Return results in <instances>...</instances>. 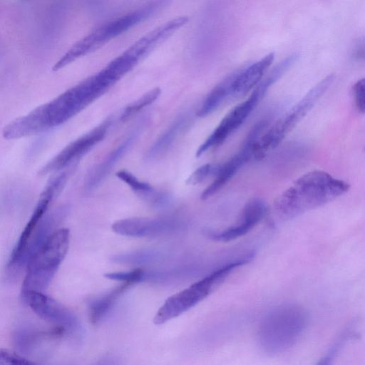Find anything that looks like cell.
I'll use <instances>...</instances> for the list:
<instances>
[{
    "label": "cell",
    "instance_id": "1",
    "mask_svg": "<svg viewBox=\"0 0 365 365\" xmlns=\"http://www.w3.org/2000/svg\"><path fill=\"white\" fill-rule=\"evenodd\" d=\"M349 187L348 182L325 171L309 172L277 197L273 204L274 214L282 220L292 219L331 202Z\"/></svg>",
    "mask_w": 365,
    "mask_h": 365
},
{
    "label": "cell",
    "instance_id": "2",
    "mask_svg": "<svg viewBox=\"0 0 365 365\" xmlns=\"http://www.w3.org/2000/svg\"><path fill=\"white\" fill-rule=\"evenodd\" d=\"M307 319L306 311L299 305L286 304L274 308L259 327L257 336L261 348L271 354L289 349L301 337Z\"/></svg>",
    "mask_w": 365,
    "mask_h": 365
},
{
    "label": "cell",
    "instance_id": "3",
    "mask_svg": "<svg viewBox=\"0 0 365 365\" xmlns=\"http://www.w3.org/2000/svg\"><path fill=\"white\" fill-rule=\"evenodd\" d=\"M69 230H55L33 253L26 263L22 294L45 291L54 277L68 250Z\"/></svg>",
    "mask_w": 365,
    "mask_h": 365
},
{
    "label": "cell",
    "instance_id": "4",
    "mask_svg": "<svg viewBox=\"0 0 365 365\" xmlns=\"http://www.w3.org/2000/svg\"><path fill=\"white\" fill-rule=\"evenodd\" d=\"M166 3L167 0H153L134 11L96 27L66 51L61 57L62 63L68 65L76 59L96 51L108 41L153 16Z\"/></svg>",
    "mask_w": 365,
    "mask_h": 365
},
{
    "label": "cell",
    "instance_id": "5",
    "mask_svg": "<svg viewBox=\"0 0 365 365\" xmlns=\"http://www.w3.org/2000/svg\"><path fill=\"white\" fill-rule=\"evenodd\" d=\"M254 257L255 253L251 252L241 259L227 264L187 288L168 297L156 312L153 318L154 324H163L195 307L210 295L233 270L250 262Z\"/></svg>",
    "mask_w": 365,
    "mask_h": 365
},
{
    "label": "cell",
    "instance_id": "6",
    "mask_svg": "<svg viewBox=\"0 0 365 365\" xmlns=\"http://www.w3.org/2000/svg\"><path fill=\"white\" fill-rule=\"evenodd\" d=\"M334 78L332 73L324 77L284 115L272 125L268 126L255 143L252 148V158L257 160H262L269 150L277 148L326 93Z\"/></svg>",
    "mask_w": 365,
    "mask_h": 365
},
{
    "label": "cell",
    "instance_id": "7",
    "mask_svg": "<svg viewBox=\"0 0 365 365\" xmlns=\"http://www.w3.org/2000/svg\"><path fill=\"white\" fill-rule=\"evenodd\" d=\"M67 175L61 173L50 180L41 192L34 212L23 230L9 261V268L16 269L26 264L31 240L41 221L45 217L51 202L61 192Z\"/></svg>",
    "mask_w": 365,
    "mask_h": 365
},
{
    "label": "cell",
    "instance_id": "8",
    "mask_svg": "<svg viewBox=\"0 0 365 365\" xmlns=\"http://www.w3.org/2000/svg\"><path fill=\"white\" fill-rule=\"evenodd\" d=\"M251 95L234 107L222 118L214 131L199 147L196 156L200 157L210 148L217 147L245 122L255 108L265 96L257 88H254Z\"/></svg>",
    "mask_w": 365,
    "mask_h": 365
},
{
    "label": "cell",
    "instance_id": "9",
    "mask_svg": "<svg viewBox=\"0 0 365 365\" xmlns=\"http://www.w3.org/2000/svg\"><path fill=\"white\" fill-rule=\"evenodd\" d=\"M22 297L31 309L41 319L61 328L66 333L78 327L75 314L61 303L42 292H28Z\"/></svg>",
    "mask_w": 365,
    "mask_h": 365
},
{
    "label": "cell",
    "instance_id": "10",
    "mask_svg": "<svg viewBox=\"0 0 365 365\" xmlns=\"http://www.w3.org/2000/svg\"><path fill=\"white\" fill-rule=\"evenodd\" d=\"M109 124V121H106L68 144L42 168L41 175L62 169L81 158L104 138Z\"/></svg>",
    "mask_w": 365,
    "mask_h": 365
},
{
    "label": "cell",
    "instance_id": "11",
    "mask_svg": "<svg viewBox=\"0 0 365 365\" xmlns=\"http://www.w3.org/2000/svg\"><path fill=\"white\" fill-rule=\"evenodd\" d=\"M259 138V133L252 128L240 150L222 165H218L214 181L203 191L202 200H207L223 187L237 171L252 158V148Z\"/></svg>",
    "mask_w": 365,
    "mask_h": 365
},
{
    "label": "cell",
    "instance_id": "12",
    "mask_svg": "<svg viewBox=\"0 0 365 365\" xmlns=\"http://www.w3.org/2000/svg\"><path fill=\"white\" fill-rule=\"evenodd\" d=\"M266 203L260 198H253L245 205L239 223L219 232H210V238L220 242H229L249 232L265 216Z\"/></svg>",
    "mask_w": 365,
    "mask_h": 365
},
{
    "label": "cell",
    "instance_id": "13",
    "mask_svg": "<svg viewBox=\"0 0 365 365\" xmlns=\"http://www.w3.org/2000/svg\"><path fill=\"white\" fill-rule=\"evenodd\" d=\"M274 58V53H269L255 63L231 73L230 99L240 98L254 88L262 80Z\"/></svg>",
    "mask_w": 365,
    "mask_h": 365
},
{
    "label": "cell",
    "instance_id": "14",
    "mask_svg": "<svg viewBox=\"0 0 365 365\" xmlns=\"http://www.w3.org/2000/svg\"><path fill=\"white\" fill-rule=\"evenodd\" d=\"M173 227V222L148 217H130L115 222L112 230L117 234L135 237H152L162 235Z\"/></svg>",
    "mask_w": 365,
    "mask_h": 365
},
{
    "label": "cell",
    "instance_id": "15",
    "mask_svg": "<svg viewBox=\"0 0 365 365\" xmlns=\"http://www.w3.org/2000/svg\"><path fill=\"white\" fill-rule=\"evenodd\" d=\"M65 334L63 329L58 327L50 331H39L35 328L24 327L14 332V344L18 353L29 359V357L37 354L45 343L58 339Z\"/></svg>",
    "mask_w": 365,
    "mask_h": 365
},
{
    "label": "cell",
    "instance_id": "16",
    "mask_svg": "<svg viewBox=\"0 0 365 365\" xmlns=\"http://www.w3.org/2000/svg\"><path fill=\"white\" fill-rule=\"evenodd\" d=\"M137 135V130L130 133L101 163L97 165L90 171L86 180V187L88 190L95 188L103 180L115 165L130 148Z\"/></svg>",
    "mask_w": 365,
    "mask_h": 365
},
{
    "label": "cell",
    "instance_id": "17",
    "mask_svg": "<svg viewBox=\"0 0 365 365\" xmlns=\"http://www.w3.org/2000/svg\"><path fill=\"white\" fill-rule=\"evenodd\" d=\"M123 283L110 292L92 301L89 304V318L93 324H98L109 312L120 296L130 286Z\"/></svg>",
    "mask_w": 365,
    "mask_h": 365
},
{
    "label": "cell",
    "instance_id": "18",
    "mask_svg": "<svg viewBox=\"0 0 365 365\" xmlns=\"http://www.w3.org/2000/svg\"><path fill=\"white\" fill-rule=\"evenodd\" d=\"M231 81L232 74L227 76L213 88L199 109L198 116H207L230 99Z\"/></svg>",
    "mask_w": 365,
    "mask_h": 365
},
{
    "label": "cell",
    "instance_id": "19",
    "mask_svg": "<svg viewBox=\"0 0 365 365\" xmlns=\"http://www.w3.org/2000/svg\"><path fill=\"white\" fill-rule=\"evenodd\" d=\"M186 122L184 116L178 118L150 147L147 153V158L156 159L166 153L182 130Z\"/></svg>",
    "mask_w": 365,
    "mask_h": 365
},
{
    "label": "cell",
    "instance_id": "20",
    "mask_svg": "<svg viewBox=\"0 0 365 365\" xmlns=\"http://www.w3.org/2000/svg\"><path fill=\"white\" fill-rule=\"evenodd\" d=\"M160 92V88H155L128 105L120 117V120L123 121L127 120L144 107L153 103L158 98Z\"/></svg>",
    "mask_w": 365,
    "mask_h": 365
},
{
    "label": "cell",
    "instance_id": "21",
    "mask_svg": "<svg viewBox=\"0 0 365 365\" xmlns=\"http://www.w3.org/2000/svg\"><path fill=\"white\" fill-rule=\"evenodd\" d=\"M105 277L124 283L133 284L151 279L152 274L147 273L141 269H135L130 272H115L105 274Z\"/></svg>",
    "mask_w": 365,
    "mask_h": 365
},
{
    "label": "cell",
    "instance_id": "22",
    "mask_svg": "<svg viewBox=\"0 0 365 365\" xmlns=\"http://www.w3.org/2000/svg\"><path fill=\"white\" fill-rule=\"evenodd\" d=\"M116 176L128 185L132 190L140 197L144 198L154 188L147 182L140 181L133 174L126 170H120L116 173Z\"/></svg>",
    "mask_w": 365,
    "mask_h": 365
},
{
    "label": "cell",
    "instance_id": "23",
    "mask_svg": "<svg viewBox=\"0 0 365 365\" xmlns=\"http://www.w3.org/2000/svg\"><path fill=\"white\" fill-rule=\"evenodd\" d=\"M218 165L211 164H205L198 168L194 171L187 179L186 183L189 185H196L202 182L210 175L215 174L217 170Z\"/></svg>",
    "mask_w": 365,
    "mask_h": 365
},
{
    "label": "cell",
    "instance_id": "24",
    "mask_svg": "<svg viewBox=\"0 0 365 365\" xmlns=\"http://www.w3.org/2000/svg\"><path fill=\"white\" fill-rule=\"evenodd\" d=\"M34 362L17 352L0 349V364H34Z\"/></svg>",
    "mask_w": 365,
    "mask_h": 365
},
{
    "label": "cell",
    "instance_id": "25",
    "mask_svg": "<svg viewBox=\"0 0 365 365\" xmlns=\"http://www.w3.org/2000/svg\"><path fill=\"white\" fill-rule=\"evenodd\" d=\"M354 103L357 110L364 113L365 110V80L362 78L354 83L352 88Z\"/></svg>",
    "mask_w": 365,
    "mask_h": 365
},
{
    "label": "cell",
    "instance_id": "26",
    "mask_svg": "<svg viewBox=\"0 0 365 365\" xmlns=\"http://www.w3.org/2000/svg\"><path fill=\"white\" fill-rule=\"evenodd\" d=\"M154 257L155 255L153 252H138L116 256L115 257V261L123 263H142L143 262H147L149 259H152Z\"/></svg>",
    "mask_w": 365,
    "mask_h": 365
}]
</instances>
